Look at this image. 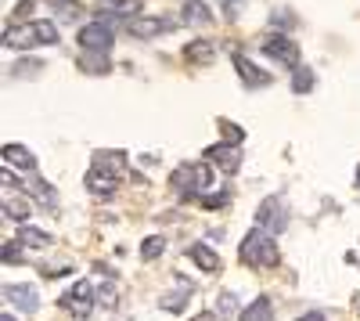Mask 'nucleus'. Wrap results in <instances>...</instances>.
<instances>
[{
    "mask_svg": "<svg viewBox=\"0 0 360 321\" xmlns=\"http://www.w3.org/2000/svg\"><path fill=\"white\" fill-rule=\"evenodd\" d=\"M224 137H227L231 144H242V141H245V130L234 127V123H224Z\"/></svg>",
    "mask_w": 360,
    "mask_h": 321,
    "instance_id": "c85d7f7f",
    "label": "nucleus"
},
{
    "mask_svg": "<svg viewBox=\"0 0 360 321\" xmlns=\"http://www.w3.org/2000/svg\"><path fill=\"white\" fill-rule=\"evenodd\" d=\"M123 173H127V163H123V152H98L94 163L86 170V188L94 199H108L115 195V188L123 184Z\"/></svg>",
    "mask_w": 360,
    "mask_h": 321,
    "instance_id": "f257e3e1",
    "label": "nucleus"
},
{
    "mask_svg": "<svg viewBox=\"0 0 360 321\" xmlns=\"http://www.w3.org/2000/svg\"><path fill=\"white\" fill-rule=\"evenodd\" d=\"M188 256L195 260L205 275H217V271H220V256L209 249V246H202V242H198V246H188Z\"/></svg>",
    "mask_w": 360,
    "mask_h": 321,
    "instance_id": "dca6fc26",
    "label": "nucleus"
},
{
    "mask_svg": "<svg viewBox=\"0 0 360 321\" xmlns=\"http://www.w3.org/2000/svg\"><path fill=\"white\" fill-rule=\"evenodd\" d=\"M184 58H188L191 65H209L217 58V47H213V40H191L188 51H184Z\"/></svg>",
    "mask_w": 360,
    "mask_h": 321,
    "instance_id": "f3484780",
    "label": "nucleus"
},
{
    "mask_svg": "<svg viewBox=\"0 0 360 321\" xmlns=\"http://www.w3.org/2000/svg\"><path fill=\"white\" fill-rule=\"evenodd\" d=\"M234 307H238L234 293H224V296H220V314H234Z\"/></svg>",
    "mask_w": 360,
    "mask_h": 321,
    "instance_id": "c756f323",
    "label": "nucleus"
},
{
    "mask_svg": "<svg viewBox=\"0 0 360 321\" xmlns=\"http://www.w3.org/2000/svg\"><path fill=\"white\" fill-rule=\"evenodd\" d=\"M242 321H274V307H270L266 296H259L256 303H249V307L242 310Z\"/></svg>",
    "mask_w": 360,
    "mask_h": 321,
    "instance_id": "aec40b11",
    "label": "nucleus"
},
{
    "mask_svg": "<svg viewBox=\"0 0 360 321\" xmlns=\"http://www.w3.org/2000/svg\"><path fill=\"white\" fill-rule=\"evenodd\" d=\"M231 62H234L238 76H242V80H245L249 87H266V83H270V76H266V73H263V69H259V65L252 62V58H245V54H234Z\"/></svg>",
    "mask_w": 360,
    "mask_h": 321,
    "instance_id": "f8f14e48",
    "label": "nucleus"
},
{
    "mask_svg": "<svg viewBox=\"0 0 360 321\" xmlns=\"http://www.w3.org/2000/svg\"><path fill=\"white\" fill-rule=\"evenodd\" d=\"M256 224L266 227L270 235H281V231L288 227V210H285V199L281 195H270L259 202V210H256Z\"/></svg>",
    "mask_w": 360,
    "mask_h": 321,
    "instance_id": "423d86ee",
    "label": "nucleus"
},
{
    "mask_svg": "<svg viewBox=\"0 0 360 321\" xmlns=\"http://www.w3.org/2000/svg\"><path fill=\"white\" fill-rule=\"evenodd\" d=\"M259 47H263V54H270V58H274V62H281V65H299V44L288 40V37L270 33Z\"/></svg>",
    "mask_w": 360,
    "mask_h": 321,
    "instance_id": "1a4fd4ad",
    "label": "nucleus"
},
{
    "mask_svg": "<svg viewBox=\"0 0 360 321\" xmlns=\"http://www.w3.org/2000/svg\"><path fill=\"white\" fill-rule=\"evenodd\" d=\"M0 321H15V314H4V317H0Z\"/></svg>",
    "mask_w": 360,
    "mask_h": 321,
    "instance_id": "c9c22d12",
    "label": "nucleus"
},
{
    "mask_svg": "<svg viewBox=\"0 0 360 321\" xmlns=\"http://www.w3.org/2000/svg\"><path fill=\"white\" fill-rule=\"evenodd\" d=\"M15 73H18V76H33V73H40V62H18Z\"/></svg>",
    "mask_w": 360,
    "mask_h": 321,
    "instance_id": "7c9ffc66",
    "label": "nucleus"
},
{
    "mask_svg": "<svg viewBox=\"0 0 360 321\" xmlns=\"http://www.w3.org/2000/svg\"><path fill=\"white\" fill-rule=\"evenodd\" d=\"M4 296H8L11 307H18V310H25V314H33V310L40 307V293H37L33 285H8Z\"/></svg>",
    "mask_w": 360,
    "mask_h": 321,
    "instance_id": "9b49d317",
    "label": "nucleus"
},
{
    "mask_svg": "<svg viewBox=\"0 0 360 321\" xmlns=\"http://www.w3.org/2000/svg\"><path fill=\"white\" fill-rule=\"evenodd\" d=\"M169 184L180 191V195H205L209 191V184H213V170H209L205 163H180L173 173H169Z\"/></svg>",
    "mask_w": 360,
    "mask_h": 321,
    "instance_id": "20e7f679",
    "label": "nucleus"
},
{
    "mask_svg": "<svg viewBox=\"0 0 360 321\" xmlns=\"http://www.w3.org/2000/svg\"><path fill=\"white\" fill-rule=\"evenodd\" d=\"M33 4H37V0H18V8L11 11V18H25L29 11H33Z\"/></svg>",
    "mask_w": 360,
    "mask_h": 321,
    "instance_id": "2f4dec72",
    "label": "nucleus"
},
{
    "mask_svg": "<svg viewBox=\"0 0 360 321\" xmlns=\"http://www.w3.org/2000/svg\"><path fill=\"white\" fill-rule=\"evenodd\" d=\"M299 321H324V314H321V310H310V314H303Z\"/></svg>",
    "mask_w": 360,
    "mask_h": 321,
    "instance_id": "72a5a7b5",
    "label": "nucleus"
},
{
    "mask_svg": "<svg viewBox=\"0 0 360 321\" xmlns=\"http://www.w3.org/2000/svg\"><path fill=\"white\" fill-rule=\"evenodd\" d=\"M162 253H166V239L162 235H152V239L141 242V260H159Z\"/></svg>",
    "mask_w": 360,
    "mask_h": 321,
    "instance_id": "393cba45",
    "label": "nucleus"
},
{
    "mask_svg": "<svg viewBox=\"0 0 360 321\" xmlns=\"http://www.w3.org/2000/svg\"><path fill=\"white\" fill-rule=\"evenodd\" d=\"M191 321H217V314H198V317H191Z\"/></svg>",
    "mask_w": 360,
    "mask_h": 321,
    "instance_id": "f704fd0d",
    "label": "nucleus"
},
{
    "mask_svg": "<svg viewBox=\"0 0 360 321\" xmlns=\"http://www.w3.org/2000/svg\"><path fill=\"white\" fill-rule=\"evenodd\" d=\"M231 202V191H217V195H202V206L205 210H220V206H227Z\"/></svg>",
    "mask_w": 360,
    "mask_h": 321,
    "instance_id": "a878e982",
    "label": "nucleus"
},
{
    "mask_svg": "<svg viewBox=\"0 0 360 321\" xmlns=\"http://www.w3.org/2000/svg\"><path fill=\"white\" fill-rule=\"evenodd\" d=\"M0 210H4L15 224H25V220H29V202H25V199H18V195H4Z\"/></svg>",
    "mask_w": 360,
    "mask_h": 321,
    "instance_id": "6ab92c4d",
    "label": "nucleus"
},
{
    "mask_svg": "<svg viewBox=\"0 0 360 321\" xmlns=\"http://www.w3.org/2000/svg\"><path fill=\"white\" fill-rule=\"evenodd\" d=\"M314 69H307V65H295V76H292V91L295 94H307L310 91V87H314Z\"/></svg>",
    "mask_w": 360,
    "mask_h": 321,
    "instance_id": "b1692460",
    "label": "nucleus"
},
{
    "mask_svg": "<svg viewBox=\"0 0 360 321\" xmlns=\"http://www.w3.org/2000/svg\"><path fill=\"white\" fill-rule=\"evenodd\" d=\"M356 181H360V170H356Z\"/></svg>",
    "mask_w": 360,
    "mask_h": 321,
    "instance_id": "e433bc0d",
    "label": "nucleus"
},
{
    "mask_svg": "<svg viewBox=\"0 0 360 321\" xmlns=\"http://www.w3.org/2000/svg\"><path fill=\"white\" fill-rule=\"evenodd\" d=\"M62 310L72 314V317H86L90 310H94V289H90V282H76L69 293L62 296Z\"/></svg>",
    "mask_w": 360,
    "mask_h": 321,
    "instance_id": "6e6552de",
    "label": "nucleus"
},
{
    "mask_svg": "<svg viewBox=\"0 0 360 321\" xmlns=\"http://www.w3.org/2000/svg\"><path fill=\"white\" fill-rule=\"evenodd\" d=\"M180 22L173 18V15H134L130 18V25H127V33L134 37V40H152V37H159V33H173Z\"/></svg>",
    "mask_w": 360,
    "mask_h": 321,
    "instance_id": "39448f33",
    "label": "nucleus"
},
{
    "mask_svg": "<svg viewBox=\"0 0 360 321\" xmlns=\"http://www.w3.org/2000/svg\"><path fill=\"white\" fill-rule=\"evenodd\" d=\"M242 260H245L249 268H278L281 264V249H278L274 235L256 224L249 235L242 239Z\"/></svg>",
    "mask_w": 360,
    "mask_h": 321,
    "instance_id": "7ed1b4c3",
    "label": "nucleus"
},
{
    "mask_svg": "<svg viewBox=\"0 0 360 321\" xmlns=\"http://www.w3.org/2000/svg\"><path fill=\"white\" fill-rule=\"evenodd\" d=\"M115 44V33H112V25L101 18V22H86L83 29H79V47L83 51H105L108 54V47Z\"/></svg>",
    "mask_w": 360,
    "mask_h": 321,
    "instance_id": "0eeeda50",
    "label": "nucleus"
},
{
    "mask_svg": "<svg viewBox=\"0 0 360 321\" xmlns=\"http://www.w3.org/2000/svg\"><path fill=\"white\" fill-rule=\"evenodd\" d=\"M188 296H191V285L188 282H180V293H169V296H162V310L166 314H180V310H184V303H188Z\"/></svg>",
    "mask_w": 360,
    "mask_h": 321,
    "instance_id": "4be33fe9",
    "label": "nucleus"
},
{
    "mask_svg": "<svg viewBox=\"0 0 360 321\" xmlns=\"http://www.w3.org/2000/svg\"><path fill=\"white\" fill-rule=\"evenodd\" d=\"M18 242H22L25 249H51V246H54V239L47 235V231L29 227V224H22V227H18Z\"/></svg>",
    "mask_w": 360,
    "mask_h": 321,
    "instance_id": "2eb2a0df",
    "label": "nucleus"
},
{
    "mask_svg": "<svg viewBox=\"0 0 360 321\" xmlns=\"http://www.w3.org/2000/svg\"><path fill=\"white\" fill-rule=\"evenodd\" d=\"M83 69H90V73H108V54L105 51H83Z\"/></svg>",
    "mask_w": 360,
    "mask_h": 321,
    "instance_id": "5701e85b",
    "label": "nucleus"
},
{
    "mask_svg": "<svg viewBox=\"0 0 360 321\" xmlns=\"http://www.w3.org/2000/svg\"><path fill=\"white\" fill-rule=\"evenodd\" d=\"M0 159H4L8 166H18V170H29L33 173L37 170V156L25 149V144H4V149H0Z\"/></svg>",
    "mask_w": 360,
    "mask_h": 321,
    "instance_id": "ddd939ff",
    "label": "nucleus"
},
{
    "mask_svg": "<svg viewBox=\"0 0 360 321\" xmlns=\"http://www.w3.org/2000/svg\"><path fill=\"white\" fill-rule=\"evenodd\" d=\"M141 8H144V0H98V15H141Z\"/></svg>",
    "mask_w": 360,
    "mask_h": 321,
    "instance_id": "4468645a",
    "label": "nucleus"
},
{
    "mask_svg": "<svg viewBox=\"0 0 360 321\" xmlns=\"http://www.w3.org/2000/svg\"><path fill=\"white\" fill-rule=\"evenodd\" d=\"M238 11H242V8H238V0H227V4H224V15H227V22H234V18H238Z\"/></svg>",
    "mask_w": 360,
    "mask_h": 321,
    "instance_id": "473e14b6",
    "label": "nucleus"
},
{
    "mask_svg": "<svg viewBox=\"0 0 360 321\" xmlns=\"http://www.w3.org/2000/svg\"><path fill=\"white\" fill-rule=\"evenodd\" d=\"M51 8L62 15V18H76V11H79V4L76 0H51Z\"/></svg>",
    "mask_w": 360,
    "mask_h": 321,
    "instance_id": "bb28decb",
    "label": "nucleus"
},
{
    "mask_svg": "<svg viewBox=\"0 0 360 321\" xmlns=\"http://www.w3.org/2000/svg\"><path fill=\"white\" fill-rule=\"evenodd\" d=\"M184 22L188 25H209L213 22V11L205 8V0H188L184 4Z\"/></svg>",
    "mask_w": 360,
    "mask_h": 321,
    "instance_id": "a211bd4d",
    "label": "nucleus"
},
{
    "mask_svg": "<svg viewBox=\"0 0 360 321\" xmlns=\"http://www.w3.org/2000/svg\"><path fill=\"white\" fill-rule=\"evenodd\" d=\"M25 195H37L40 202H44V206H58V195L51 191V184L47 181H40V177H33V181H25Z\"/></svg>",
    "mask_w": 360,
    "mask_h": 321,
    "instance_id": "412c9836",
    "label": "nucleus"
},
{
    "mask_svg": "<svg viewBox=\"0 0 360 321\" xmlns=\"http://www.w3.org/2000/svg\"><path fill=\"white\" fill-rule=\"evenodd\" d=\"M18 260H22V242L15 239V242L4 246V264H18Z\"/></svg>",
    "mask_w": 360,
    "mask_h": 321,
    "instance_id": "cd10ccee",
    "label": "nucleus"
},
{
    "mask_svg": "<svg viewBox=\"0 0 360 321\" xmlns=\"http://www.w3.org/2000/svg\"><path fill=\"white\" fill-rule=\"evenodd\" d=\"M51 44H58V25L51 18H37V22H22V25L4 29V47H11V51H33V47H51Z\"/></svg>",
    "mask_w": 360,
    "mask_h": 321,
    "instance_id": "f03ea898",
    "label": "nucleus"
},
{
    "mask_svg": "<svg viewBox=\"0 0 360 321\" xmlns=\"http://www.w3.org/2000/svg\"><path fill=\"white\" fill-rule=\"evenodd\" d=\"M205 159H213L224 173H238V170H242V152H238V144H209V149L202 152Z\"/></svg>",
    "mask_w": 360,
    "mask_h": 321,
    "instance_id": "9d476101",
    "label": "nucleus"
}]
</instances>
